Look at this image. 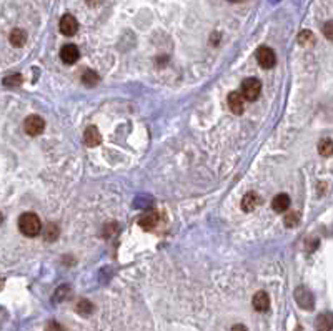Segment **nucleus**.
<instances>
[{
    "mask_svg": "<svg viewBox=\"0 0 333 331\" xmlns=\"http://www.w3.org/2000/svg\"><path fill=\"white\" fill-rule=\"evenodd\" d=\"M77 313L78 315H82V316H89V315H92V311H94V305L90 303L89 300H80L78 303H77Z\"/></svg>",
    "mask_w": 333,
    "mask_h": 331,
    "instance_id": "nucleus-19",
    "label": "nucleus"
},
{
    "mask_svg": "<svg viewBox=\"0 0 333 331\" xmlns=\"http://www.w3.org/2000/svg\"><path fill=\"white\" fill-rule=\"evenodd\" d=\"M227 102H228V107H230L232 113H235V115H242L243 108H245V99L242 92H232L228 95Z\"/></svg>",
    "mask_w": 333,
    "mask_h": 331,
    "instance_id": "nucleus-8",
    "label": "nucleus"
},
{
    "mask_svg": "<svg viewBox=\"0 0 333 331\" xmlns=\"http://www.w3.org/2000/svg\"><path fill=\"white\" fill-rule=\"evenodd\" d=\"M318 153L321 157H331L333 155V140L323 138L318 144Z\"/></svg>",
    "mask_w": 333,
    "mask_h": 331,
    "instance_id": "nucleus-17",
    "label": "nucleus"
},
{
    "mask_svg": "<svg viewBox=\"0 0 333 331\" xmlns=\"http://www.w3.org/2000/svg\"><path fill=\"white\" fill-rule=\"evenodd\" d=\"M313 40H315V37H313V33L310 32V30H303V32H300V35H298V42H300L302 45L312 43Z\"/></svg>",
    "mask_w": 333,
    "mask_h": 331,
    "instance_id": "nucleus-22",
    "label": "nucleus"
},
{
    "mask_svg": "<svg viewBox=\"0 0 333 331\" xmlns=\"http://www.w3.org/2000/svg\"><path fill=\"white\" fill-rule=\"evenodd\" d=\"M240 92H242L243 99L246 102H254L257 100L262 93V83L258 78H246L243 80L242 87H240Z\"/></svg>",
    "mask_w": 333,
    "mask_h": 331,
    "instance_id": "nucleus-2",
    "label": "nucleus"
},
{
    "mask_svg": "<svg viewBox=\"0 0 333 331\" xmlns=\"http://www.w3.org/2000/svg\"><path fill=\"white\" fill-rule=\"evenodd\" d=\"M295 301L297 305L302 308V310H313L315 308V298L310 290H307L305 287H298L295 290Z\"/></svg>",
    "mask_w": 333,
    "mask_h": 331,
    "instance_id": "nucleus-4",
    "label": "nucleus"
},
{
    "mask_svg": "<svg viewBox=\"0 0 333 331\" xmlns=\"http://www.w3.org/2000/svg\"><path fill=\"white\" fill-rule=\"evenodd\" d=\"M298 220H300V216H298V213H288L285 216V226L286 228H294L298 225Z\"/></svg>",
    "mask_w": 333,
    "mask_h": 331,
    "instance_id": "nucleus-23",
    "label": "nucleus"
},
{
    "mask_svg": "<svg viewBox=\"0 0 333 331\" xmlns=\"http://www.w3.org/2000/svg\"><path fill=\"white\" fill-rule=\"evenodd\" d=\"M272 208H273L277 213H283V212H286V210L290 208V197L286 195V193H280V195H277V197L273 198V202H272Z\"/></svg>",
    "mask_w": 333,
    "mask_h": 331,
    "instance_id": "nucleus-12",
    "label": "nucleus"
},
{
    "mask_svg": "<svg viewBox=\"0 0 333 331\" xmlns=\"http://www.w3.org/2000/svg\"><path fill=\"white\" fill-rule=\"evenodd\" d=\"M158 221H160L158 215L155 213V212H150V213H147V215L142 216V218L139 220V225L143 228V230L150 231V230H153V228L158 225Z\"/></svg>",
    "mask_w": 333,
    "mask_h": 331,
    "instance_id": "nucleus-13",
    "label": "nucleus"
},
{
    "mask_svg": "<svg viewBox=\"0 0 333 331\" xmlns=\"http://www.w3.org/2000/svg\"><path fill=\"white\" fill-rule=\"evenodd\" d=\"M44 128H45V120L42 117L30 115V117H27L24 120V130H25L27 135L37 136V135H40L44 132Z\"/></svg>",
    "mask_w": 333,
    "mask_h": 331,
    "instance_id": "nucleus-5",
    "label": "nucleus"
},
{
    "mask_svg": "<svg viewBox=\"0 0 333 331\" xmlns=\"http://www.w3.org/2000/svg\"><path fill=\"white\" fill-rule=\"evenodd\" d=\"M84 141H85V145H87V147H97V145H100L102 135H100V132H99V128H97V127H89L87 130H85Z\"/></svg>",
    "mask_w": 333,
    "mask_h": 331,
    "instance_id": "nucleus-11",
    "label": "nucleus"
},
{
    "mask_svg": "<svg viewBox=\"0 0 333 331\" xmlns=\"http://www.w3.org/2000/svg\"><path fill=\"white\" fill-rule=\"evenodd\" d=\"M9 40L14 47H24L25 42H27V32L22 30V28H14V30L10 32Z\"/></svg>",
    "mask_w": 333,
    "mask_h": 331,
    "instance_id": "nucleus-14",
    "label": "nucleus"
},
{
    "mask_svg": "<svg viewBox=\"0 0 333 331\" xmlns=\"http://www.w3.org/2000/svg\"><path fill=\"white\" fill-rule=\"evenodd\" d=\"M100 82V77L97 75V72L94 70H85L84 75H82V83L85 85V87H94V85H97Z\"/></svg>",
    "mask_w": 333,
    "mask_h": 331,
    "instance_id": "nucleus-16",
    "label": "nucleus"
},
{
    "mask_svg": "<svg viewBox=\"0 0 333 331\" xmlns=\"http://www.w3.org/2000/svg\"><path fill=\"white\" fill-rule=\"evenodd\" d=\"M44 238L47 240V242H55V240L59 238V226L54 225V223H50L47 228H45Z\"/></svg>",
    "mask_w": 333,
    "mask_h": 331,
    "instance_id": "nucleus-20",
    "label": "nucleus"
},
{
    "mask_svg": "<svg viewBox=\"0 0 333 331\" xmlns=\"http://www.w3.org/2000/svg\"><path fill=\"white\" fill-rule=\"evenodd\" d=\"M59 28H60V32H62V35L72 37V35H75L77 30H78V22H77V19L73 15L67 14V15H64L60 19Z\"/></svg>",
    "mask_w": 333,
    "mask_h": 331,
    "instance_id": "nucleus-6",
    "label": "nucleus"
},
{
    "mask_svg": "<svg viewBox=\"0 0 333 331\" xmlns=\"http://www.w3.org/2000/svg\"><path fill=\"white\" fill-rule=\"evenodd\" d=\"M315 329L317 331H331L333 329V313L325 311L315 319Z\"/></svg>",
    "mask_w": 333,
    "mask_h": 331,
    "instance_id": "nucleus-9",
    "label": "nucleus"
},
{
    "mask_svg": "<svg viewBox=\"0 0 333 331\" xmlns=\"http://www.w3.org/2000/svg\"><path fill=\"white\" fill-rule=\"evenodd\" d=\"M230 4H238V2H242V0H228Z\"/></svg>",
    "mask_w": 333,
    "mask_h": 331,
    "instance_id": "nucleus-28",
    "label": "nucleus"
},
{
    "mask_svg": "<svg viewBox=\"0 0 333 331\" xmlns=\"http://www.w3.org/2000/svg\"><path fill=\"white\" fill-rule=\"evenodd\" d=\"M252 305H254V310L258 313H265L270 308V298L265 292H257L254 295V300H252Z\"/></svg>",
    "mask_w": 333,
    "mask_h": 331,
    "instance_id": "nucleus-10",
    "label": "nucleus"
},
{
    "mask_svg": "<svg viewBox=\"0 0 333 331\" xmlns=\"http://www.w3.org/2000/svg\"><path fill=\"white\" fill-rule=\"evenodd\" d=\"M24 78H22L20 73H12V75H7L4 78V87L7 88H15V87H20Z\"/></svg>",
    "mask_w": 333,
    "mask_h": 331,
    "instance_id": "nucleus-18",
    "label": "nucleus"
},
{
    "mask_svg": "<svg viewBox=\"0 0 333 331\" xmlns=\"http://www.w3.org/2000/svg\"><path fill=\"white\" fill-rule=\"evenodd\" d=\"M45 331H65V328L59 321H49L47 326H45Z\"/></svg>",
    "mask_w": 333,
    "mask_h": 331,
    "instance_id": "nucleus-25",
    "label": "nucleus"
},
{
    "mask_svg": "<svg viewBox=\"0 0 333 331\" xmlns=\"http://www.w3.org/2000/svg\"><path fill=\"white\" fill-rule=\"evenodd\" d=\"M68 295H70V287H67V285H62V287L57 290L55 295H54V301H55V303H60V301L65 300Z\"/></svg>",
    "mask_w": 333,
    "mask_h": 331,
    "instance_id": "nucleus-21",
    "label": "nucleus"
},
{
    "mask_svg": "<svg viewBox=\"0 0 333 331\" xmlns=\"http://www.w3.org/2000/svg\"><path fill=\"white\" fill-rule=\"evenodd\" d=\"M323 35L330 40V42H333V20H328V22H325V25H323Z\"/></svg>",
    "mask_w": 333,
    "mask_h": 331,
    "instance_id": "nucleus-24",
    "label": "nucleus"
},
{
    "mask_svg": "<svg viewBox=\"0 0 333 331\" xmlns=\"http://www.w3.org/2000/svg\"><path fill=\"white\" fill-rule=\"evenodd\" d=\"M257 205H258L257 193H246V195L242 198V208H243V212H246V213L254 212Z\"/></svg>",
    "mask_w": 333,
    "mask_h": 331,
    "instance_id": "nucleus-15",
    "label": "nucleus"
},
{
    "mask_svg": "<svg viewBox=\"0 0 333 331\" xmlns=\"http://www.w3.org/2000/svg\"><path fill=\"white\" fill-rule=\"evenodd\" d=\"M19 230L22 235L33 238L40 235L42 221H40V218L35 213H24V215H20V218H19Z\"/></svg>",
    "mask_w": 333,
    "mask_h": 331,
    "instance_id": "nucleus-1",
    "label": "nucleus"
},
{
    "mask_svg": "<svg viewBox=\"0 0 333 331\" xmlns=\"http://www.w3.org/2000/svg\"><path fill=\"white\" fill-rule=\"evenodd\" d=\"M60 59L64 64H68V65L75 64L80 59V50L77 49V45H73V43L64 45V47L60 49Z\"/></svg>",
    "mask_w": 333,
    "mask_h": 331,
    "instance_id": "nucleus-7",
    "label": "nucleus"
},
{
    "mask_svg": "<svg viewBox=\"0 0 333 331\" xmlns=\"http://www.w3.org/2000/svg\"><path fill=\"white\" fill-rule=\"evenodd\" d=\"M257 62L260 64L262 68H273L275 64H277V55L270 47L262 45L257 50Z\"/></svg>",
    "mask_w": 333,
    "mask_h": 331,
    "instance_id": "nucleus-3",
    "label": "nucleus"
},
{
    "mask_svg": "<svg viewBox=\"0 0 333 331\" xmlns=\"http://www.w3.org/2000/svg\"><path fill=\"white\" fill-rule=\"evenodd\" d=\"M85 2H87L90 7H97V5H100L103 0H85Z\"/></svg>",
    "mask_w": 333,
    "mask_h": 331,
    "instance_id": "nucleus-27",
    "label": "nucleus"
},
{
    "mask_svg": "<svg viewBox=\"0 0 333 331\" xmlns=\"http://www.w3.org/2000/svg\"><path fill=\"white\" fill-rule=\"evenodd\" d=\"M230 331H248V329H246L245 324H233Z\"/></svg>",
    "mask_w": 333,
    "mask_h": 331,
    "instance_id": "nucleus-26",
    "label": "nucleus"
}]
</instances>
